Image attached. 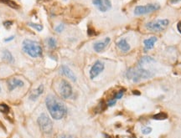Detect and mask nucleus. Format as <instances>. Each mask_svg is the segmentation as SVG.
I'll use <instances>...</instances> for the list:
<instances>
[{
    "label": "nucleus",
    "mask_w": 181,
    "mask_h": 138,
    "mask_svg": "<svg viewBox=\"0 0 181 138\" xmlns=\"http://www.w3.org/2000/svg\"><path fill=\"white\" fill-rule=\"evenodd\" d=\"M28 25L34 28L35 30H38V31H41L43 30V25L41 24H34V23H28Z\"/></svg>",
    "instance_id": "nucleus-22"
},
{
    "label": "nucleus",
    "mask_w": 181,
    "mask_h": 138,
    "mask_svg": "<svg viewBox=\"0 0 181 138\" xmlns=\"http://www.w3.org/2000/svg\"><path fill=\"white\" fill-rule=\"evenodd\" d=\"M169 21L168 20H158L147 23L145 28L152 32H160L164 30L169 26Z\"/></svg>",
    "instance_id": "nucleus-4"
},
{
    "label": "nucleus",
    "mask_w": 181,
    "mask_h": 138,
    "mask_svg": "<svg viewBox=\"0 0 181 138\" xmlns=\"http://www.w3.org/2000/svg\"><path fill=\"white\" fill-rule=\"evenodd\" d=\"M0 92H1V86H0Z\"/></svg>",
    "instance_id": "nucleus-36"
},
{
    "label": "nucleus",
    "mask_w": 181,
    "mask_h": 138,
    "mask_svg": "<svg viewBox=\"0 0 181 138\" xmlns=\"http://www.w3.org/2000/svg\"><path fill=\"white\" fill-rule=\"evenodd\" d=\"M60 93L61 96L65 99L71 97L72 95V88L71 85L65 79H62L60 84Z\"/></svg>",
    "instance_id": "nucleus-7"
},
{
    "label": "nucleus",
    "mask_w": 181,
    "mask_h": 138,
    "mask_svg": "<svg viewBox=\"0 0 181 138\" xmlns=\"http://www.w3.org/2000/svg\"><path fill=\"white\" fill-rule=\"evenodd\" d=\"M64 29H65V24H60L59 25L56 27V31L57 33H61L64 30Z\"/></svg>",
    "instance_id": "nucleus-24"
},
{
    "label": "nucleus",
    "mask_w": 181,
    "mask_h": 138,
    "mask_svg": "<svg viewBox=\"0 0 181 138\" xmlns=\"http://www.w3.org/2000/svg\"><path fill=\"white\" fill-rule=\"evenodd\" d=\"M60 72L62 75H66V77H68L70 79H71L72 81H76V77L75 75V74L72 72V70L70 69L66 65H62L60 68Z\"/></svg>",
    "instance_id": "nucleus-11"
},
{
    "label": "nucleus",
    "mask_w": 181,
    "mask_h": 138,
    "mask_svg": "<svg viewBox=\"0 0 181 138\" xmlns=\"http://www.w3.org/2000/svg\"><path fill=\"white\" fill-rule=\"evenodd\" d=\"M39 127L40 130L45 133H50L53 129V124L50 119L45 114H41L37 120Z\"/></svg>",
    "instance_id": "nucleus-5"
},
{
    "label": "nucleus",
    "mask_w": 181,
    "mask_h": 138,
    "mask_svg": "<svg viewBox=\"0 0 181 138\" xmlns=\"http://www.w3.org/2000/svg\"><path fill=\"white\" fill-rule=\"evenodd\" d=\"M123 94H124V90H121L117 91V92L115 94L114 96H113V99H115V100H119V99H121L123 96Z\"/></svg>",
    "instance_id": "nucleus-23"
},
{
    "label": "nucleus",
    "mask_w": 181,
    "mask_h": 138,
    "mask_svg": "<svg viewBox=\"0 0 181 138\" xmlns=\"http://www.w3.org/2000/svg\"><path fill=\"white\" fill-rule=\"evenodd\" d=\"M116 101H117V100H115V99H111L110 100H108V102H107V106H114L115 104H116Z\"/></svg>",
    "instance_id": "nucleus-28"
},
{
    "label": "nucleus",
    "mask_w": 181,
    "mask_h": 138,
    "mask_svg": "<svg viewBox=\"0 0 181 138\" xmlns=\"http://www.w3.org/2000/svg\"><path fill=\"white\" fill-rule=\"evenodd\" d=\"M158 39L155 37V36H153V37H150L148 39H146V40L143 41V44H144V49L147 51V50H149V49H152L155 44V43L157 42Z\"/></svg>",
    "instance_id": "nucleus-13"
},
{
    "label": "nucleus",
    "mask_w": 181,
    "mask_h": 138,
    "mask_svg": "<svg viewBox=\"0 0 181 138\" xmlns=\"http://www.w3.org/2000/svg\"><path fill=\"white\" fill-rule=\"evenodd\" d=\"M3 59H4L5 61H7V62H9V63H14V57H13L12 54L10 53L9 50L5 49V50L3 51Z\"/></svg>",
    "instance_id": "nucleus-17"
},
{
    "label": "nucleus",
    "mask_w": 181,
    "mask_h": 138,
    "mask_svg": "<svg viewBox=\"0 0 181 138\" xmlns=\"http://www.w3.org/2000/svg\"><path fill=\"white\" fill-rule=\"evenodd\" d=\"M11 25H13V22L12 21H5V22H3V26L6 29H9Z\"/></svg>",
    "instance_id": "nucleus-26"
},
{
    "label": "nucleus",
    "mask_w": 181,
    "mask_h": 138,
    "mask_svg": "<svg viewBox=\"0 0 181 138\" xmlns=\"http://www.w3.org/2000/svg\"><path fill=\"white\" fill-rule=\"evenodd\" d=\"M167 118H168V115L163 112H160V113H158V114L153 116V119L158 120H165Z\"/></svg>",
    "instance_id": "nucleus-18"
},
{
    "label": "nucleus",
    "mask_w": 181,
    "mask_h": 138,
    "mask_svg": "<svg viewBox=\"0 0 181 138\" xmlns=\"http://www.w3.org/2000/svg\"><path fill=\"white\" fill-rule=\"evenodd\" d=\"M92 3L101 12H106L112 9V3L110 0H92Z\"/></svg>",
    "instance_id": "nucleus-9"
},
{
    "label": "nucleus",
    "mask_w": 181,
    "mask_h": 138,
    "mask_svg": "<svg viewBox=\"0 0 181 138\" xmlns=\"http://www.w3.org/2000/svg\"><path fill=\"white\" fill-rule=\"evenodd\" d=\"M47 42H48V45H49V48H51V49H55V48H56V46H57V43H56V40H55L54 38H52V37L49 38L47 40Z\"/></svg>",
    "instance_id": "nucleus-20"
},
{
    "label": "nucleus",
    "mask_w": 181,
    "mask_h": 138,
    "mask_svg": "<svg viewBox=\"0 0 181 138\" xmlns=\"http://www.w3.org/2000/svg\"><path fill=\"white\" fill-rule=\"evenodd\" d=\"M0 111L3 112V113L7 114V113L9 112V107L6 104L2 103V104H0Z\"/></svg>",
    "instance_id": "nucleus-21"
},
{
    "label": "nucleus",
    "mask_w": 181,
    "mask_h": 138,
    "mask_svg": "<svg viewBox=\"0 0 181 138\" xmlns=\"http://www.w3.org/2000/svg\"><path fill=\"white\" fill-rule=\"evenodd\" d=\"M160 5L159 3H148L143 6H137L134 9V14L135 15H143L150 13L153 11L159 9Z\"/></svg>",
    "instance_id": "nucleus-6"
},
{
    "label": "nucleus",
    "mask_w": 181,
    "mask_h": 138,
    "mask_svg": "<svg viewBox=\"0 0 181 138\" xmlns=\"http://www.w3.org/2000/svg\"><path fill=\"white\" fill-rule=\"evenodd\" d=\"M46 106L48 110L55 120H60L66 114V108L65 105L56 96H48L45 100Z\"/></svg>",
    "instance_id": "nucleus-1"
},
{
    "label": "nucleus",
    "mask_w": 181,
    "mask_h": 138,
    "mask_svg": "<svg viewBox=\"0 0 181 138\" xmlns=\"http://www.w3.org/2000/svg\"><path fill=\"white\" fill-rule=\"evenodd\" d=\"M151 131H152V128L151 127H148L142 129V133L144 134V135H148Z\"/></svg>",
    "instance_id": "nucleus-25"
},
{
    "label": "nucleus",
    "mask_w": 181,
    "mask_h": 138,
    "mask_svg": "<svg viewBox=\"0 0 181 138\" xmlns=\"http://www.w3.org/2000/svg\"><path fill=\"white\" fill-rule=\"evenodd\" d=\"M0 2H2V3H3L9 5V7L13 8V9H18V8H19V5L16 4V3H14V2L12 1V0H0Z\"/></svg>",
    "instance_id": "nucleus-19"
},
{
    "label": "nucleus",
    "mask_w": 181,
    "mask_h": 138,
    "mask_svg": "<svg viewBox=\"0 0 181 138\" xmlns=\"http://www.w3.org/2000/svg\"><path fill=\"white\" fill-rule=\"evenodd\" d=\"M105 68V65L101 61H96L95 64L92 65V69L90 70V77L91 79H95L96 76H98Z\"/></svg>",
    "instance_id": "nucleus-8"
},
{
    "label": "nucleus",
    "mask_w": 181,
    "mask_h": 138,
    "mask_svg": "<svg viewBox=\"0 0 181 138\" xmlns=\"http://www.w3.org/2000/svg\"><path fill=\"white\" fill-rule=\"evenodd\" d=\"M87 34H88V35H89V36H93L94 34H96L95 30H94V29L88 28V30H87Z\"/></svg>",
    "instance_id": "nucleus-27"
},
{
    "label": "nucleus",
    "mask_w": 181,
    "mask_h": 138,
    "mask_svg": "<svg viewBox=\"0 0 181 138\" xmlns=\"http://www.w3.org/2000/svg\"><path fill=\"white\" fill-rule=\"evenodd\" d=\"M61 138H72L71 137H67V136H65V137H62Z\"/></svg>",
    "instance_id": "nucleus-34"
},
{
    "label": "nucleus",
    "mask_w": 181,
    "mask_h": 138,
    "mask_svg": "<svg viewBox=\"0 0 181 138\" xmlns=\"http://www.w3.org/2000/svg\"><path fill=\"white\" fill-rule=\"evenodd\" d=\"M117 47L119 49H121L122 51H123V52H127V51L130 50V45H129V44L127 42V40H124V39H122V40H119L117 42Z\"/></svg>",
    "instance_id": "nucleus-14"
},
{
    "label": "nucleus",
    "mask_w": 181,
    "mask_h": 138,
    "mask_svg": "<svg viewBox=\"0 0 181 138\" xmlns=\"http://www.w3.org/2000/svg\"><path fill=\"white\" fill-rule=\"evenodd\" d=\"M133 93H134V95H140V92H138V91H136V90L133 91Z\"/></svg>",
    "instance_id": "nucleus-32"
},
{
    "label": "nucleus",
    "mask_w": 181,
    "mask_h": 138,
    "mask_svg": "<svg viewBox=\"0 0 181 138\" xmlns=\"http://www.w3.org/2000/svg\"><path fill=\"white\" fill-rule=\"evenodd\" d=\"M39 2H41V1H49V0H38Z\"/></svg>",
    "instance_id": "nucleus-35"
},
{
    "label": "nucleus",
    "mask_w": 181,
    "mask_h": 138,
    "mask_svg": "<svg viewBox=\"0 0 181 138\" xmlns=\"http://www.w3.org/2000/svg\"><path fill=\"white\" fill-rule=\"evenodd\" d=\"M24 81H22L21 79H16V78H13L8 81V86H9V90H13L17 87H22V86H24Z\"/></svg>",
    "instance_id": "nucleus-12"
},
{
    "label": "nucleus",
    "mask_w": 181,
    "mask_h": 138,
    "mask_svg": "<svg viewBox=\"0 0 181 138\" xmlns=\"http://www.w3.org/2000/svg\"><path fill=\"white\" fill-rule=\"evenodd\" d=\"M43 92H44V85H40L38 88L35 90V92H34L33 94H31V97H30V99L35 100L37 98L38 96H39Z\"/></svg>",
    "instance_id": "nucleus-15"
},
{
    "label": "nucleus",
    "mask_w": 181,
    "mask_h": 138,
    "mask_svg": "<svg viewBox=\"0 0 181 138\" xmlns=\"http://www.w3.org/2000/svg\"><path fill=\"white\" fill-rule=\"evenodd\" d=\"M180 1L181 0H170V2H171L172 3H179Z\"/></svg>",
    "instance_id": "nucleus-31"
},
{
    "label": "nucleus",
    "mask_w": 181,
    "mask_h": 138,
    "mask_svg": "<svg viewBox=\"0 0 181 138\" xmlns=\"http://www.w3.org/2000/svg\"><path fill=\"white\" fill-rule=\"evenodd\" d=\"M127 78L128 79H132L134 82H138L141 79H148L153 76V73L149 70L144 69L141 67L138 69H129L127 71Z\"/></svg>",
    "instance_id": "nucleus-3"
},
{
    "label": "nucleus",
    "mask_w": 181,
    "mask_h": 138,
    "mask_svg": "<svg viewBox=\"0 0 181 138\" xmlns=\"http://www.w3.org/2000/svg\"><path fill=\"white\" fill-rule=\"evenodd\" d=\"M105 138H112V137H111L110 136H108V135H106H106H105Z\"/></svg>",
    "instance_id": "nucleus-33"
},
{
    "label": "nucleus",
    "mask_w": 181,
    "mask_h": 138,
    "mask_svg": "<svg viewBox=\"0 0 181 138\" xmlns=\"http://www.w3.org/2000/svg\"><path fill=\"white\" fill-rule=\"evenodd\" d=\"M14 39V36L13 35V36H10V37H9V38H6V39H4V41H5V42H9V41L13 40Z\"/></svg>",
    "instance_id": "nucleus-29"
},
{
    "label": "nucleus",
    "mask_w": 181,
    "mask_h": 138,
    "mask_svg": "<svg viewBox=\"0 0 181 138\" xmlns=\"http://www.w3.org/2000/svg\"><path fill=\"white\" fill-rule=\"evenodd\" d=\"M23 50L33 58H36L42 55V48L36 41L30 40H24Z\"/></svg>",
    "instance_id": "nucleus-2"
},
{
    "label": "nucleus",
    "mask_w": 181,
    "mask_h": 138,
    "mask_svg": "<svg viewBox=\"0 0 181 138\" xmlns=\"http://www.w3.org/2000/svg\"><path fill=\"white\" fill-rule=\"evenodd\" d=\"M153 61H155V59L152 58L151 56H143L138 62V66L141 67V66H143V65H145L147 63H151V62H153Z\"/></svg>",
    "instance_id": "nucleus-16"
},
{
    "label": "nucleus",
    "mask_w": 181,
    "mask_h": 138,
    "mask_svg": "<svg viewBox=\"0 0 181 138\" xmlns=\"http://www.w3.org/2000/svg\"><path fill=\"white\" fill-rule=\"evenodd\" d=\"M110 41H111V39L107 37V38L104 39L102 41L96 42V43L94 44V45H93V49H94L96 52H101V51H102L108 45V44L110 43Z\"/></svg>",
    "instance_id": "nucleus-10"
},
{
    "label": "nucleus",
    "mask_w": 181,
    "mask_h": 138,
    "mask_svg": "<svg viewBox=\"0 0 181 138\" xmlns=\"http://www.w3.org/2000/svg\"><path fill=\"white\" fill-rule=\"evenodd\" d=\"M177 30H178V31L181 34V21H180V22L178 23V24H177Z\"/></svg>",
    "instance_id": "nucleus-30"
}]
</instances>
